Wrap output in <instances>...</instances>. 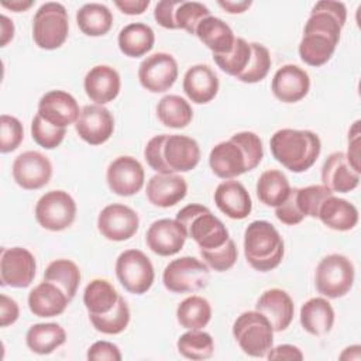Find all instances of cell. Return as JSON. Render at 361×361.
Listing matches in <instances>:
<instances>
[{
	"label": "cell",
	"mask_w": 361,
	"mask_h": 361,
	"mask_svg": "<svg viewBox=\"0 0 361 361\" xmlns=\"http://www.w3.org/2000/svg\"><path fill=\"white\" fill-rule=\"evenodd\" d=\"M347 20V8L341 1H317L307 18L299 44L300 59L310 66H322L330 61L340 41Z\"/></svg>",
	"instance_id": "6da1fadb"
},
{
	"label": "cell",
	"mask_w": 361,
	"mask_h": 361,
	"mask_svg": "<svg viewBox=\"0 0 361 361\" xmlns=\"http://www.w3.org/2000/svg\"><path fill=\"white\" fill-rule=\"evenodd\" d=\"M262 157L259 137L252 131H241L212 148L209 165L217 178L227 180L255 169Z\"/></svg>",
	"instance_id": "7a4b0ae2"
},
{
	"label": "cell",
	"mask_w": 361,
	"mask_h": 361,
	"mask_svg": "<svg viewBox=\"0 0 361 361\" xmlns=\"http://www.w3.org/2000/svg\"><path fill=\"white\" fill-rule=\"evenodd\" d=\"M144 158L157 173L189 172L200 161V148L192 137L159 134L147 142Z\"/></svg>",
	"instance_id": "3957f363"
},
{
	"label": "cell",
	"mask_w": 361,
	"mask_h": 361,
	"mask_svg": "<svg viewBox=\"0 0 361 361\" xmlns=\"http://www.w3.org/2000/svg\"><path fill=\"white\" fill-rule=\"evenodd\" d=\"M269 147L274 158L295 173L312 168L322 151V142L316 133L293 128L278 130L271 137Z\"/></svg>",
	"instance_id": "277c9868"
},
{
	"label": "cell",
	"mask_w": 361,
	"mask_h": 361,
	"mask_svg": "<svg viewBox=\"0 0 361 361\" xmlns=\"http://www.w3.org/2000/svg\"><path fill=\"white\" fill-rule=\"evenodd\" d=\"M283 240L278 230L265 220L250 223L244 231V255L247 262L259 272L276 268L283 258Z\"/></svg>",
	"instance_id": "5b68a950"
},
{
	"label": "cell",
	"mask_w": 361,
	"mask_h": 361,
	"mask_svg": "<svg viewBox=\"0 0 361 361\" xmlns=\"http://www.w3.org/2000/svg\"><path fill=\"white\" fill-rule=\"evenodd\" d=\"M176 220L202 250L217 248L230 238L224 223L203 204L185 206L178 212Z\"/></svg>",
	"instance_id": "8992f818"
},
{
	"label": "cell",
	"mask_w": 361,
	"mask_h": 361,
	"mask_svg": "<svg viewBox=\"0 0 361 361\" xmlns=\"http://www.w3.org/2000/svg\"><path fill=\"white\" fill-rule=\"evenodd\" d=\"M233 336L250 357H267L274 344V329L258 310L241 313L233 324Z\"/></svg>",
	"instance_id": "52a82bcc"
},
{
	"label": "cell",
	"mask_w": 361,
	"mask_h": 361,
	"mask_svg": "<svg viewBox=\"0 0 361 361\" xmlns=\"http://www.w3.org/2000/svg\"><path fill=\"white\" fill-rule=\"evenodd\" d=\"M69 17L63 4L44 3L32 20V39L42 49H56L68 38Z\"/></svg>",
	"instance_id": "ba28073f"
},
{
	"label": "cell",
	"mask_w": 361,
	"mask_h": 361,
	"mask_svg": "<svg viewBox=\"0 0 361 361\" xmlns=\"http://www.w3.org/2000/svg\"><path fill=\"white\" fill-rule=\"evenodd\" d=\"M354 275V265L345 255H326L323 259H320L316 268V289L326 298H341L353 288Z\"/></svg>",
	"instance_id": "9c48e42d"
},
{
	"label": "cell",
	"mask_w": 361,
	"mask_h": 361,
	"mask_svg": "<svg viewBox=\"0 0 361 361\" xmlns=\"http://www.w3.org/2000/svg\"><path fill=\"white\" fill-rule=\"evenodd\" d=\"M209 268L195 257H180L171 261L162 274L164 286L173 293L196 292L207 286Z\"/></svg>",
	"instance_id": "30bf717a"
},
{
	"label": "cell",
	"mask_w": 361,
	"mask_h": 361,
	"mask_svg": "<svg viewBox=\"0 0 361 361\" xmlns=\"http://www.w3.org/2000/svg\"><path fill=\"white\" fill-rule=\"evenodd\" d=\"M116 276L127 292L142 295L152 286L155 272L151 259L142 251L131 248L118 255Z\"/></svg>",
	"instance_id": "8fae6325"
},
{
	"label": "cell",
	"mask_w": 361,
	"mask_h": 361,
	"mask_svg": "<svg viewBox=\"0 0 361 361\" xmlns=\"http://www.w3.org/2000/svg\"><path fill=\"white\" fill-rule=\"evenodd\" d=\"M76 217V203L65 190H49L35 204V219L49 231H62L72 226Z\"/></svg>",
	"instance_id": "7c38bea8"
},
{
	"label": "cell",
	"mask_w": 361,
	"mask_h": 361,
	"mask_svg": "<svg viewBox=\"0 0 361 361\" xmlns=\"http://www.w3.org/2000/svg\"><path fill=\"white\" fill-rule=\"evenodd\" d=\"M35 258L23 247L1 248L0 252V282L1 286L27 288L35 276Z\"/></svg>",
	"instance_id": "4fadbf2b"
},
{
	"label": "cell",
	"mask_w": 361,
	"mask_h": 361,
	"mask_svg": "<svg viewBox=\"0 0 361 361\" xmlns=\"http://www.w3.org/2000/svg\"><path fill=\"white\" fill-rule=\"evenodd\" d=\"M178 79V63L171 54L155 52L138 66V80L151 93L166 92Z\"/></svg>",
	"instance_id": "5bb4252c"
},
{
	"label": "cell",
	"mask_w": 361,
	"mask_h": 361,
	"mask_svg": "<svg viewBox=\"0 0 361 361\" xmlns=\"http://www.w3.org/2000/svg\"><path fill=\"white\" fill-rule=\"evenodd\" d=\"M140 226L135 210L126 204L113 203L102 209L97 217L99 233L110 241H126L131 238Z\"/></svg>",
	"instance_id": "9a60e30c"
},
{
	"label": "cell",
	"mask_w": 361,
	"mask_h": 361,
	"mask_svg": "<svg viewBox=\"0 0 361 361\" xmlns=\"http://www.w3.org/2000/svg\"><path fill=\"white\" fill-rule=\"evenodd\" d=\"M144 168L135 158L121 155L113 159L106 172L110 190L118 196H133L144 186Z\"/></svg>",
	"instance_id": "2e32d148"
},
{
	"label": "cell",
	"mask_w": 361,
	"mask_h": 361,
	"mask_svg": "<svg viewBox=\"0 0 361 361\" xmlns=\"http://www.w3.org/2000/svg\"><path fill=\"white\" fill-rule=\"evenodd\" d=\"M75 130L90 145L104 144L114 131L113 114L102 104H87L80 110Z\"/></svg>",
	"instance_id": "e0dca14e"
},
{
	"label": "cell",
	"mask_w": 361,
	"mask_h": 361,
	"mask_svg": "<svg viewBox=\"0 0 361 361\" xmlns=\"http://www.w3.org/2000/svg\"><path fill=\"white\" fill-rule=\"evenodd\" d=\"M52 176V164L38 151H25L13 162V178L25 190H35L45 186Z\"/></svg>",
	"instance_id": "ac0fdd59"
},
{
	"label": "cell",
	"mask_w": 361,
	"mask_h": 361,
	"mask_svg": "<svg viewBox=\"0 0 361 361\" xmlns=\"http://www.w3.org/2000/svg\"><path fill=\"white\" fill-rule=\"evenodd\" d=\"M188 238L183 226L175 219H159L154 221L145 234L148 248L161 257L178 254Z\"/></svg>",
	"instance_id": "d6986e66"
},
{
	"label": "cell",
	"mask_w": 361,
	"mask_h": 361,
	"mask_svg": "<svg viewBox=\"0 0 361 361\" xmlns=\"http://www.w3.org/2000/svg\"><path fill=\"white\" fill-rule=\"evenodd\" d=\"M45 121L55 127L75 124L80 110L76 99L63 90H49L38 102L37 111Z\"/></svg>",
	"instance_id": "ffe728a7"
},
{
	"label": "cell",
	"mask_w": 361,
	"mask_h": 361,
	"mask_svg": "<svg viewBox=\"0 0 361 361\" xmlns=\"http://www.w3.org/2000/svg\"><path fill=\"white\" fill-rule=\"evenodd\" d=\"M310 89V79L305 69L298 65L288 63L279 68L271 83L274 96L283 103H296L302 100Z\"/></svg>",
	"instance_id": "44dd1931"
},
{
	"label": "cell",
	"mask_w": 361,
	"mask_h": 361,
	"mask_svg": "<svg viewBox=\"0 0 361 361\" xmlns=\"http://www.w3.org/2000/svg\"><path fill=\"white\" fill-rule=\"evenodd\" d=\"M83 87L92 102L103 106L118 96L121 87L120 75L109 65H96L86 73Z\"/></svg>",
	"instance_id": "7402d4cb"
},
{
	"label": "cell",
	"mask_w": 361,
	"mask_h": 361,
	"mask_svg": "<svg viewBox=\"0 0 361 361\" xmlns=\"http://www.w3.org/2000/svg\"><path fill=\"white\" fill-rule=\"evenodd\" d=\"M255 310L262 313L269 320L274 331H283L292 323L295 305L289 293L282 289L272 288L259 296Z\"/></svg>",
	"instance_id": "603a6c76"
},
{
	"label": "cell",
	"mask_w": 361,
	"mask_h": 361,
	"mask_svg": "<svg viewBox=\"0 0 361 361\" xmlns=\"http://www.w3.org/2000/svg\"><path fill=\"white\" fill-rule=\"evenodd\" d=\"M323 186L333 193H348L354 190L360 183V173L347 161L344 152L337 151L327 157L322 166Z\"/></svg>",
	"instance_id": "cb8c5ba5"
},
{
	"label": "cell",
	"mask_w": 361,
	"mask_h": 361,
	"mask_svg": "<svg viewBox=\"0 0 361 361\" xmlns=\"http://www.w3.org/2000/svg\"><path fill=\"white\" fill-rule=\"evenodd\" d=\"M214 203L221 213L233 220H243L252 210L248 190L241 182L233 179H227L216 188Z\"/></svg>",
	"instance_id": "d4e9b609"
},
{
	"label": "cell",
	"mask_w": 361,
	"mask_h": 361,
	"mask_svg": "<svg viewBox=\"0 0 361 361\" xmlns=\"http://www.w3.org/2000/svg\"><path fill=\"white\" fill-rule=\"evenodd\" d=\"M188 193L186 180L176 173H157L147 183L145 195L149 203L158 207H171L179 203Z\"/></svg>",
	"instance_id": "484cf974"
},
{
	"label": "cell",
	"mask_w": 361,
	"mask_h": 361,
	"mask_svg": "<svg viewBox=\"0 0 361 361\" xmlns=\"http://www.w3.org/2000/svg\"><path fill=\"white\" fill-rule=\"evenodd\" d=\"M183 92L196 104L212 102L219 92V78L209 65H193L183 76Z\"/></svg>",
	"instance_id": "4316f807"
},
{
	"label": "cell",
	"mask_w": 361,
	"mask_h": 361,
	"mask_svg": "<svg viewBox=\"0 0 361 361\" xmlns=\"http://www.w3.org/2000/svg\"><path fill=\"white\" fill-rule=\"evenodd\" d=\"M69 298L55 283L44 281L28 293V307L34 316L55 317L65 312Z\"/></svg>",
	"instance_id": "83f0119b"
},
{
	"label": "cell",
	"mask_w": 361,
	"mask_h": 361,
	"mask_svg": "<svg viewBox=\"0 0 361 361\" xmlns=\"http://www.w3.org/2000/svg\"><path fill=\"white\" fill-rule=\"evenodd\" d=\"M317 217L331 230L348 231L358 223V210L353 203L333 193L322 202Z\"/></svg>",
	"instance_id": "f1b7e54d"
},
{
	"label": "cell",
	"mask_w": 361,
	"mask_h": 361,
	"mask_svg": "<svg viewBox=\"0 0 361 361\" xmlns=\"http://www.w3.org/2000/svg\"><path fill=\"white\" fill-rule=\"evenodd\" d=\"M213 55L228 54L234 47V32L221 18L209 16L200 21L195 34Z\"/></svg>",
	"instance_id": "f546056e"
},
{
	"label": "cell",
	"mask_w": 361,
	"mask_h": 361,
	"mask_svg": "<svg viewBox=\"0 0 361 361\" xmlns=\"http://www.w3.org/2000/svg\"><path fill=\"white\" fill-rule=\"evenodd\" d=\"M300 324L312 336L327 334L334 324V310L327 299L312 298L300 307Z\"/></svg>",
	"instance_id": "4dcf8cb0"
},
{
	"label": "cell",
	"mask_w": 361,
	"mask_h": 361,
	"mask_svg": "<svg viewBox=\"0 0 361 361\" xmlns=\"http://www.w3.org/2000/svg\"><path fill=\"white\" fill-rule=\"evenodd\" d=\"M118 48L130 58H138L149 52L155 42L154 30L144 23H131L118 32Z\"/></svg>",
	"instance_id": "1f68e13d"
},
{
	"label": "cell",
	"mask_w": 361,
	"mask_h": 361,
	"mask_svg": "<svg viewBox=\"0 0 361 361\" xmlns=\"http://www.w3.org/2000/svg\"><path fill=\"white\" fill-rule=\"evenodd\" d=\"M65 341L66 331L58 323L32 324L25 334V343L28 348L39 355L51 354L58 347L65 344Z\"/></svg>",
	"instance_id": "d6a6232c"
},
{
	"label": "cell",
	"mask_w": 361,
	"mask_h": 361,
	"mask_svg": "<svg viewBox=\"0 0 361 361\" xmlns=\"http://www.w3.org/2000/svg\"><path fill=\"white\" fill-rule=\"evenodd\" d=\"M118 299V292L106 279L90 281L83 292V303L89 316H99L111 312Z\"/></svg>",
	"instance_id": "836d02e7"
},
{
	"label": "cell",
	"mask_w": 361,
	"mask_h": 361,
	"mask_svg": "<svg viewBox=\"0 0 361 361\" xmlns=\"http://www.w3.org/2000/svg\"><path fill=\"white\" fill-rule=\"evenodd\" d=\"M79 30L89 37L106 35L113 25V14L102 3L83 4L76 13Z\"/></svg>",
	"instance_id": "e575fe53"
},
{
	"label": "cell",
	"mask_w": 361,
	"mask_h": 361,
	"mask_svg": "<svg viewBox=\"0 0 361 361\" xmlns=\"http://www.w3.org/2000/svg\"><path fill=\"white\" fill-rule=\"evenodd\" d=\"M289 192L290 185L282 171L268 169L262 172L257 180V196L265 206H279L285 202Z\"/></svg>",
	"instance_id": "d590c367"
},
{
	"label": "cell",
	"mask_w": 361,
	"mask_h": 361,
	"mask_svg": "<svg viewBox=\"0 0 361 361\" xmlns=\"http://www.w3.org/2000/svg\"><path fill=\"white\" fill-rule=\"evenodd\" d=\"M158 120L169 128H185L193 118V110L190 104L178 94L164 96L157 106Z\"/></svg>",
	"instance_id": "8d00e7d4"
},
{
	"label": "cell",
	"mask_w": 361,
	"mask_h": 361,
	"mask_svg": "<svg viewBox=\"0 0 361 361\" xmlns=\"http://www.w3.org/2000/svg\"><path fill=\"white\" fill-rule=\"evenodd\" d=\"M178 323L188 330H200L212 319V306L207 299L192 295L183 299L176 307Z\"/></svg>",
	"instance_id": "74e56055"
},
{
	"label": "cell",
	"mask_w": 361,
	"mask_h": 361,
	"mask_svg": "<svg viewBox=\"0 0 361 361\" xmlns=\"http://www.w3.org/2000/svg\"><path fill=\"white\" fill-rule=\"evenodd\" d=\"M44 281L58 285L69 298V300H72L80 283V271L73 261L59 258L47 267L44 272Z\"/></svg>",
	"instance_id": "f35d334b"
},
{
	"label": "cell",
	"mask_w": 361,
	"mask_h": 361,
	"mask_svg": "<svg viewBox=\"0 0 361 361\" xmlns=\"http://www.w3.org/2000/svg\"><path fill=\"white\" fill-rule=\"evenodd\" d=\"M178 351L188 360H207L213 355L214 343L209 333L202 330H189L183 333L176 343Z\"/></svg>",
	"instance_id": "ab89813d"
},
{
	"label": "cell",
	"mask_w": 361,
	"mask_h": 361,
	"mask_svg": "<svg viewBox=\"0 0 361 361\" xmlns=\"http://www.w3.org/2000/svg\"><path fill=\"white\" fill-rule=\"evenodd\" d=\"M251 42H247L244 38H235L234 47L228 54L213 55L216 65L230 76L238 78L247 68L251 59Z\"/></svg>",
	"instance_id": "60d3db41"
},
{
	"label": "cell",
	"mask_w": 361,
	"mask_h": 361,
	"mask_svg": "<svg viewBox=\"0 0 361 361\" xmlns=\"http://www.w3.org/2000/svg\"><path fill=\"white\" fill-rule=\"evenodd\" d=\"M94 330L103 334H120L130 323V309L123 296H120L114 309L106 314L89 316Z\"/></svg>",
	"instance_id": "b9f144b4"
},
{
	"label": "cell",
	"mask_w": 361,
	"mask_h": 361,
	"mask_svg": "<svg viewBox=\"0 0 361 361\" xmlns=\"http://www.w3.org/2000/svg\"><path fill=\"white\" fill-rule=\"evenodd\" d=\"M251 59L245 71L237 78L244 83H257L265 79L271 68V55L269 51L258 42H251Z\"/></svg>",
	"instance_id": "7bdbcfd3"
},
{
	"label": "cell",
	"mask_w": 361,
	"mask_h": 361,
	"mask_svg": "<svg viewBox=\"0 0 361 361\" xmlns=\"http://www.w3.org/2000/svg\"><path fill=\"white\" fill-rule=\"evenodd\" d=\"M65 134L66 128L49 124L38 113L34 116L31 123V135L39 147L45 149H54L63 141Z\"/></svg>",
	"instance_id": "ee69618b"
},
{
	"label": "cell",
	"mask_w": 361,
	"mask_h": 361,
	"mask_svg": "<svg viewBox=\"0 0 361 361\" xmlns=\"http://www.w3.org/2000/svg\"><path fill=\"white\" fill-rule=\"evenodd\" d=\"M210 16L209 8L199 1H182L175 11L176 27L195 35L200 21Z\"/></svg>",
	"instance_id": "f6af8a7d"
},
{
	"label": "cell",
	"mask_w": 361,
	"mask_h": 361,
	"mask_svg": "<svg viewBox=\"0 0 361 361\" xmlns=\"http://www.w3.org/2000/svg\"><path fill=\"white\" fill-rule=\"evenodd\" d=\"M296 190V202L302 212V214L306 217H317L319 207L322 202L333 195L330 189H327L323 185H310L306 188H295Z\"/></svg>",
	"instance_id": "bcb514c9"
},
{
	"label": "cell",
	"mask_w": 361,
	"mask_h": 361,
	"mask_svg": "<svg viewBox=\"0 0 361 361\" xmlns=\"http://www.w3.org/2000/svg\"><path fill=\"white\" fill-rule=\"evenodd\" d=\"M200 255L206 265L213 268L217 272H223L230 269L235 261H237V247L235 243L228 238L223 245L213 248V250H202L200 248Z\"/></svg>",
	"instance_id": "7dc6e473"
},
{
	"label": "cell",
	"mask_w": 361,
	"mask_h": 361,
	"mask_svg": "<svg viewBox=\"0 0 361 361\" xmlns=\"http://www.w3.org/2000/svg\"><path fill=\"white\" fill-rule=\"evenodd\" d=\"M24 138V128L18 118L3 114L0 117V152L7 154L17 149Z\"/></svg>",
	"instance_id": "c3c4849f"
},
{
	"label": "cell",
	"mask_w": 361,
	"mask_h": 361,
	"mask_svg": "<svg viewBox=\"0 0 361 361\" xmlns=\"http://www.w3.org/2000/svg\"><path fill=\"white\" fill-rule=\"evenodd\" d=\"M275 216L276 219L286 224V226H295V224H299L305 216L302 214L299 206H298V202H296V190L295 188L290 189L288 197L285 199L283 203H281L279 206L275 207Z\"/></svg>",
	"instance_id": "681fc988"
},
{
	"label": "cell",
	"mask_w": 361,
	"mask_h": 361,
	"mask_svg": "<svg viewBox=\"0 0 361 361\" xmlns=\"http://www.w3.org/2000/svg\"><path fill=\"white\" fill-rule=\"evenodd\" d=\"M182 0H161L154 8V18L157 23L168 30H178L175 21V11Z\"/></svg>",
	"instance_id": "f907efd6"
},
{
	"label": "cell",
	"mask_w": 361,
	"mask_h": 361,
	"mask_svg": "<svg viewBox=\"0 0 361 361\" xmlns=\"http://www.w3.org/2000/svg\"><path fill=\"white\" fill-rule=\"evenodd\" d=\"M120 348L110 341H96L87 350V360L90 361H121Z\"/></svg>",
	"instance_id": "816d5d0a"
},
{
	"label": "cell",
	"mask_w": 361,
	"mask_h": 361,
	"mask_svg": "<svg viewBox=\"0 0 361 361\" xmlns=\"http://www.w3.org/2000/svg\"><path fill=\"white\" fill-rule=\"evenodd\" d=\"M350 165L360 173V121L357 120L348 133V151L345 154Z\"/></svg>",
	"instance_id": "f5cc1de1"
},
{
	"label": "cell",
	"mask_w": 361,
	"mask_h": 361,
	"mask_svg": "<svg viewBox=\"0 0 361 361\" xmlns=\"http://www.w3.org/2000/svg\"><path fill=\"white\" fill-rule=\"evenodd\" d=\"M18 316H20V309L17 302L4 293L0 295V326L7 327L16 323Z\"/></svg>",
	"instance_id": "db71d44e"
},
{
	"label": "cell",
	"mask_w": 361,
	"mask_h": 361,
	"mask_svg": "<svg viewBox=\"0 0 361 361\" xmlns=\"http://www.w3.org/2000/svg\"><path fill=\"white\" fill-rule=\"evenodd\" d=\"M268 360H303L302 351L292 344H281L274 347L267 354Z\"/></svg>",
	"instance_id": "11a10c76"
},
{
	"label": "cell",
	"mask_w": 361,
	"mask_h": 361,
	"mask_svg": "<svg viewBox=\"0 0 361 361\" xmlns=\"http://www.w3.org/2000/svg\"><path fill=\"white\" fill-rule=\"evenodd\" d=\"M114 4L117 8H120L121 13L127 16H137L142 14L148 8L149 0H117Z\"/></svg>",
	"instance_id": "9f6ffc18"
},
{
	"label": "cell",
	"mask_w": 361,
	"mask_h": 361,
	"mask_svg": "<svg viewBox=\"0 0 361 361\" xmlns=\"http://www.w3.org/2000/svg\"><path fill=\"white\" fill-rule=\"evenodd\" d=\"M1 21V47H6L14 37V24L7 16L0 17Z\"/></svg>",
	"instance_id": "6f0895ef"
},
{
	"label": "cell",
	"mask_w": 361,
	"mask_h": 361,
	"mask_svg": "<svg viewBox=\"0 0 361 361\" xmlns=\"http://www.w3.org/2000/svg\"><path fill=\"white\" fill-rule=\"evenodd\" d=\"M219 6L223 7L227 13L230 14H240V13H244L250 6H251V1H219Z\"/></svg>",
	"instance_id": "680465c9"
},
{
	"label": "cell",
	"mask_w": 361,
	"mask_h": 361,
	"mask_svg": "<svg viewBox=\"0 0 361 361\" xmlns=\"http://www.w3.org/2000/svg\"><path fill=\"white\" fill-rule=\"evenodd\" d=\"M32 4H34L32 0H11V1L3 0V1H1V6H3V7L8 8V10H13V11H16V13L25 11V10L30 8Z\"/></svg>",
	"instance_id": "91938a15"
},
{
	"label": "cell",
	"mask_w": 361,
	"mask_h": 361,
	"mask_svg": "<svg viewBox=\"0 0 361 361\" xmlns=\"http://www.w3.org/2000/svg\"><path fill=\"white\" fill-rule=\"evenodd\" d=\"M360 350H361V347H360L358 344L351 345V347H347V348L341 353L340 360H360V357H361Z\"/></svg>",
	"instance_id": "94428289"
}]
</instances>
